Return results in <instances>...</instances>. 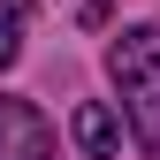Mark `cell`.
<instances>
[{
	"label": "cell",
	"mask_w": 160,
	"mask_h": 160,
	"mask_svg": "<svg viewBox=\"0 0 160 160\" xmlns=\"http://www.w3.org/2000/svg\"><path fill=\"white\" fill-rule=\"evenodd\" d=\"M107 84H114V107H122L130 137L160 160V23H130L107 46Z\"/></svg>",
	"instance_id": "6da1fadb"
},
{
	"label": "cell",
	"mask_w": 160,
	"mask_h": 160,
	"mask_svg": "<svg viewBox=\"0 0 160 160\" xmlns=\"http://www.w3.org/2000/svg\"><path fill=\"white\" fill-rule=\"evenodd\" d=\"M53 152H61L53 122L31 107V99H8V92H0V160H53Z\"/></svg>",
	"instance_id": "7a4b0ae2"
},
{
	"label": "cell",
	"mask_w": 160,
	"mask_h": 160,
	"mask_svg": "<svg viewBox=\"0 0 160 160\" xmlns=\"http://www.w3.org/2000/svg\"><path fill=\"white\" fill-rule=\"evenodd\" d=\"M122 107H114V99H84V107H76L69 114V137H76V152H84V160H114V152H122Z\"/></svg>",
	"instance_id": "3957f363"
},
{
	"label": "cell",
	"mask_w": 160,
	"mask_h": 160,
	"mask_svg": "<svg viewBox=\"0 0 160 160\" xmlns=\"http://www.w3.org/2000/svg\"><path fill=\"white\" fill-rule=\"evenodd\" d=\"M23 23H31V15H23V0H8V8H0V69L23 53Z\"/></svg>",
	"instance_id": "277c9868"
}]
</instances>
